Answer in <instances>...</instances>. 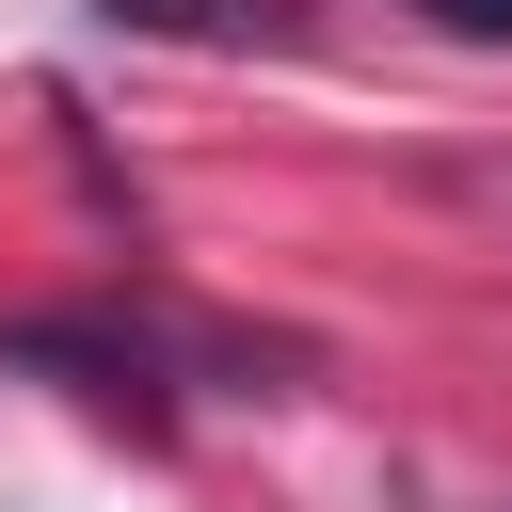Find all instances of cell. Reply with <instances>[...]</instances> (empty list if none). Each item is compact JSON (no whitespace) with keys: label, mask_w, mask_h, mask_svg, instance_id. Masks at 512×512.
<instances>
[{"label":"cell","mask_w":512,"mask_h":512,"mask_svg":"<svg viewBox=\"0 0 512 512\" xmlns=\"http://www.w3.org/2000/svg\"><path fill=\"white\" fill-rule=\"evenodd\" d=\"M80 16L160 32V48H272V32H288V0H80Z\"/></svg>","instance_id":"cell-1"},{"label":"cell","mask_w":512,"mask_h":512,"mask_svg":"<svg viewBox=\"0 0 512 512\" xmlns=\"http://www.w3.org/2000/svg\"><path fill=\"white\" fill-rule=\"evenodd\" d=\"M416 16H448V32H512V0H416Z\"/></svg>","instance_id":"cell-2"}]
</instances>
